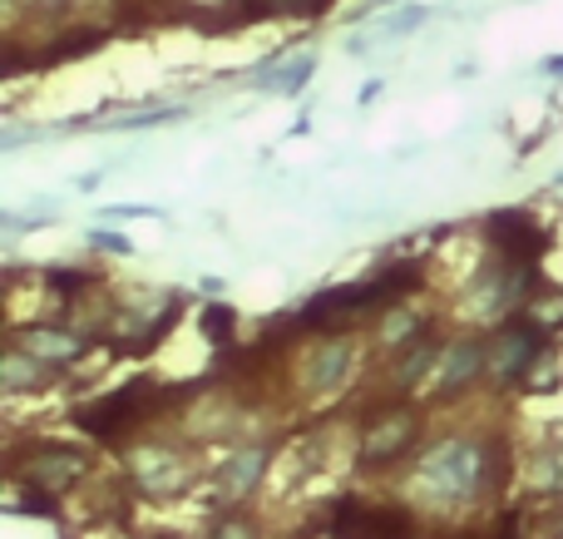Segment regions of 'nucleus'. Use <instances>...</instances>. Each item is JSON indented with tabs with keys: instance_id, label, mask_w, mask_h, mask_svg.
<instances>
[{
	"instance_id": "f03ea898",
	"label": "nucleus",
	"mask_w": 563,
	"mask_h": 539,
	"mask_svg": "<svg viewBox=\"0 0 563 539\" xmlns=\"http://www.w3.org/2000/svg\"><path fill=\"white\" fill-rule=\"evenodd\" d=\"M144 392H148V386H124L119 396H104V402H95V406H79L75 421L85 426L89 436H99V441H109V436H124L129 426L144 421V411H148Z\"/></svg>"
},
{
	"instance_id": "6ab92c4d",
	"label": "nucleus",
	"mask_w": 563,
	"mask_h": 539,
	"mask_svg": "<svg viewBox=\"0 0 563 539\" xmlns=\"http://www.w3.org/2000/svg\"><path fill=\"white\" fill-rule=\"evenodd\" d=\"M99 248H109V253H129V238H114V233H95Z\"/></svg>"
},
{
	"instance_id": "a211bd4d",
	"label": "nucleus",
	"mask_w": 563,
	"mask_h": 539,
	"mask_svg": "<svg viewBox=\"0 0 563 539\" xmlns=\"http://www.w3.org/2000/svg\"><path fill=\"white\" fill-rule=\"evenodd\" d=\"M420 20H426V10H406V15H396V20L386 25V35H406V30H416Z\"/></svg>"
},
{
	"instance_id": "20e7f679",
	"label": "nucleus",
	"mask_w": 563,
	"mask_h": 539,
	"mask_svg": "<svg viewBox=\"0 0 563 539\" xmlns=\"http://www.w3.org/2000/svg\"><path fill=\"white\" fill-rule=\"evenodd\" d=\"M544 362V332L534 322H515L505 337L495 342V372L499 382H525L534 366Z\"/></svg>"
},
{
	"instance_id": "7ed1b4c3",
	"label": "nucleus",
	"mask_w": 563,
	"mask_h": 539,
	"mask_svg": "<svg viewBox=\"0 0 563 539\" xmlns=\"http://www.w3.org/2000/svg\"><path fill=\"white\" fill-rule=\"evenodd\" d=\"M331 535L336 539H410V515L376 510V505H341L331 515Z\"/></svg>"
},
{
	"instance_id": "0eeeda50",
	"label": "nucleus",
	"mask_w": 563,
	"mask_h": 539,
	"mask_svg": "<svg viewBox=\"0 0 563 539\" xmlns=\"http://www.w3.org/2000/svg\"><path fill=\"white\" fill-rule=\"evenodd\" d=\"M410 441H416V421H406V416L376 426V431L366 436V446H361V465H386L390 455H400Z\"/></svg>"
},
{
	"instance_id": "aec40b11",
	"label": "nucleus",
	"mask_w": 563,
	"mask_h": 539,
	"mask_svg": "<svg viewBox=\"0 0 563 539\" xmlns=\"http://www.w3.org/2000/svg\"><path fill=\"white\" fill-rule=\"evenodd\" d=\"M213 539H253V535H247V525H238V520H228V525H223V530H218Z\"/></svg>"
},
{
	"instance_id": "9b49d317",
	"label": "nucleus",
	"mask_w": 563,
	"mask_h": 539,
	"mask_svg": "<svg viewBox=\"0 0 563 539\" xmlns=\"http://www.w3.org/2000/svg\"><path fill=\"white\" fill-rule=\"evenodd\" d=\"M346 366H351V352L346 346H327V352L317 356V366H311V386H317V392H331V386L341 382V376H346Z\"/></svg>"
},
{
	"instance_id": "423d86ee",
	"label": "nucleus",
	"mask_w": 563,
	"mask_h": 539,
	"mask_svg": "<svg viewBox=\"0 0 563 539\" xmlns=\"http://www.w3.org/2000/svg\"><path fill=\"white\" fill-rule=\"evenodd\" d=\"M485 346H479V342H455V346H450V352H445V372H440V396H455V392H465V386L470 382H475V376L479 372H485Z\"/></svg>"
},
{
	"instance_id": "9d476101",
	"label": "nucleus",
	"mask_w": 563,
	"mask_h": 539,
	"mask_svg": "<svg viewBox=\"0 0 563 539\" xmlns=\"http://www.w3.org/2000/svg\"><path fill=\"white\" fill-rule=\"evenodd\" d=\"M30 382H45V362L30 352H20V346H10L5 352V392H25Z\"/></svg>"
},
{
	"instance_id": "6e6552de",
	"label": "nucleus",
	"mask_w": 563,
	"mask_h": 539,
	"mask_svg": "<svg viewBox=\"0 0 563 539\" xmlns=\"http://www.w3.org/2000/svg\"><path fill=\"white\" fill-rule=\"evenodd\" d=\"M30 455H35V481L45 485H65L85 475V455L69 451V446H35Z\"/></svg>"
},
{
	"instance_id": "1a4fd4ad",
	"label": "nucleus",
	"mask_w": 563,
	"mask_h": 539,
	"mask_svg": "<svg viewBox=\"0 0 563 539\" xmlns=\"http://www.w3.org/2000/svg\"><path fill=\"white\" fill-rule=\"evenodd\" d=\"M25 346H30V356H40V362H75V356L85 352V342H79V337L55 332V327H30Z\"/></svg>"
},
{
	"instance_id": "f8f14e48",
	"label": "nucleus",
	"mask_w": 563,
	"mask_h": 539,
	"mask_svg": "<svg viewBox=\"0 0 563 539\" xmlns=\"http://www.w3.org/2000/svg\"><path fill=\"white\" fill-rule=\"evenodd\" d=\"M263 465H267V451H247L228 465V491L233 495H247L257 481H263Z\"/></svg>"
},
{
	"instance_id": "39448f33",
	"label": "nucleus",
	"mask_w": 563,
	"mask_h": 539,
	"mask_svg": "<svg viewBox=\"0 0 563 539\" xmlns=\"http://www.w3.org/2000/svg\"><path fill=\"white\" fill-rule=\"evenodd\" d=\"M489 228H499L495 238L509 248V253H515V263H534V257L549 248V233H539L525 213H495V218H489Z\"/></svg>"
},
{
	"instance_id": "2eb2a0df",
	"label": "nucleus",
	"mask_w": 563,
	"mask_h": 539,
	"mask_svg": "<svg viewBox=\"0 0 563 539\" xmlns=\"http://www.w3.org/2000/svg\"><path fill=\"white\" fill-rule=\"evenodd\" d=\"M15 510L20 515H55L49 510V495H30V491H15Z\"/></svg>"
},
{
	"instance_id": "f3484780",
	"label": "nucleus",
	"mask_w": 563,
	"mask_h": 539,
	"mask_svg": "<svg viewBox=\"0 0 563 539\" xmlns=\"http://www.w3.org/2000/svg\"><path fill=\"white\" fill-rule=\"evenodd\" d=\"M410 327H416L410 317H386V327H380V342H400V337H406Z\"/></svg>"
},
{
	"instance_id": "f257e3e1",
	"label": "nucleus",
	"mask_w": 563,
	"mask_h": 539,
	"mask_svg": "<svg viewBox=\"0 0 563 539\" xmlns=\"http://www.w3.org/2000/svg\"><path fill=\"white\" fill-rule=\"evenodd\" d=\"M426 481L440 495H470L479 485V446L470 441H440L426 461Z\"/></svg>"
},
{
	"instance_id": "4be33fe9",
	"label": "nucleus",
	"mask_w": 563,
	"mask_h": 539,
	"mask_svg": "<svg viewBox=\"0 0 563 539\" xmlns=\"http://www.w3.org/2000/svg\"><path fill=\"white\" fill-rule=\"evenodd\" d=\"M25 6H59V0H25Z\"/></svg>"
},
{
	"instance_id": "412c9836",
	"label": "nucleus",
	"mask_w": 563,
	"mask_h": 539,
	"mask_svg": "<svg viewBox=\"0 0 563 539\" xmlns=\"http://www.w3.org/2000/svg\"><path fill=\"white\" fill-rule=\"evenodd\" d=\"M544 69H549V75H563V55L559 59H544Z\"/></svg>"
},
{
	"instance_id": "ddd939ff",
	"label": "nucleus",
	"mask_w": 563,
	"mask_h": 539,
	"mask_svg": "<svg viewBox=\"0 0 563 539\" xmlns=\"http://www.w3.org/2000/svg\"><path fill=\"white\" fill-rule=\"evenodd\" d=\"M430 356H435V342H430V337H420V342H416V346H410V352H406V362H400V372H396V386H410V382H416V376H420V372H426V366H430Z\"/></svg>"
},
{
	"instance_id": "dca6fc26",
	"label": "nucleus",
	"mask_w": 563,
	"mask_h": 539,
	"mask_svg": "<svg viewBox=\"0 0 563 539\" xmlns=\"http://www.w3.org/2000/svg\"><path fill=\"white\" fill-rule=\"evenodd\" d=\"M228 322H233V317H228V307H213V312L203 317L208 337H218V342H223V337H228Z\"/></svg>"
},
{
	"instance_id": "4468645a",
	"label": "nucleus",
	"mask_w": 563,
	"mask_h": 539,
	"mask_svg": "<svg viewBox=\"0 0 563 539\" xmlns=\"http://www.w3.org/2000/svg\"><path fill=\"white\" fill-rule=\"evenodd\" d=\"M311 69H317V59H311V55H307V59H297V65H291L287 75L277 79V89H282V95H297V89L311 79Z\"/></svg>"
}]
</instances>
